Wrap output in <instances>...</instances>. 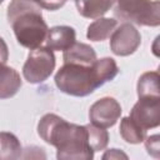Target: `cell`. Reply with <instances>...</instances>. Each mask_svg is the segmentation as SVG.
I'll use <instances>...</instances> for the list:
<instances>
[{
    "label": "cell",
    "instance_id": "cell-1",
    "mask_svg": "<svg viewBox=\"0 0 160 160\" xmlns=\"http://www.w3.org/2000/svg\"><path fill=\"white\" fill-rule=\"evenodd\" d=\"M39 136L56 148L59 160H91L94 150L85 125L68 122L56 114H45L38 124Z\"/></svg>",
    "mask_w": 160,
    "mask_h": 160
},
{
    "label": "cell",
    "instance_id": "cell-2",
    "mask_svg": "<svg viewBox=\"0 0 160 160\" xmlns=\"http://www.w3.org/2000/svg\"><path fill=\"white\" fill-rule=\"evenodd\" d=\"M118 72L116 61L112 58H102L96 59L90 65L64 62L55 74L54 80L61 92L82 98L115 79Z\"/></svg>",
    "mask_w": 160,
    "mask_h": 160
},
{
    "label": "cell",
    "instance_id": "cell-3",
    "mask_svg": "<svg viewBox=\"0 0 160 160\" xmlns=\"http://www.w3.org/2000/svg\"><path fill=\"white\" fill-rule=\"evenodd\" d=\"M6 16L21 46L32 50L45 41L49 28L42 18L41 8L32 0H11Z\"/></svg>",
    "mask_w": 160,
    "mask_h": 160
},
{
    "label": "cell",
    "instance_id": "cell-4",
    "mask_svg": "<svg viewBox=\"0 0 160 160\" xmlns=\"http://www.w3.org/2000/svg\"><path fill=\"white\" fill-rule=\"evenodd\" d=\"M116 18L125 22H134L140 26L160 25L159 0H116L114 9Z\"/></svg>",
    "mask_w": 160,
    "mask_h": 160
},
{
    "label": "cell",
    "instance_id": "cell-5",
    "mask_svg": "<svg viewBox=\"0 0 160 160\" xmlns=\"http://www.w3.org/2000/svg\"><path fill=\"white\" fill-rule=\"evenodd\" d=\"M56 65L54 51L46 46L32 49L22 66L24 79L30 84L44 82L54 71Z\"/></svg>",
    "mask_w": 160,
    "mask_h": 160
},
{
    "label": "cell",
    "instance_id": "cell-6",
    "mask_svg": "<svg viewBox=\"0 0 160 160\" xmlns=\"http://www.w3.org/2000/svg\"><path fill=\"white\" fill-rule=\"evenodd\" d=\"M141 44V35L131 22H122L110 35V49L118 56L134 54Z\"/></svg>",
    "mask_w": 160,
    "mask_h": 160
},
{
    "label": "cell",
    "instance_id": "cell-7",
    "mask_svg": "<svg viewBox=\"0 0 160 160\" xmlns=\"http://www.w3.org/2000/svg\"><path fill=\"white\" fill-rule=\"evenodd\" d=\"M121 105L114 98L105 96L96 100L89 109L90 122L100 128H111L121 115Z\"/></svg>",
    "mask_w": 160,
    "mask_h": 160
},
{
    "label": "cell",
    "instance_id": "cell-8",
    "mask_svg": "<svg viewBox=\"0 0 160 160\" xmlns=\"http://www.w3.org/2000/svg\"><path fill=\"white\" fill-rule=\"evenodd\" d=\"M130 118L144 130L160 125V98H139L130 111Z\"/></svg>",
    "mask_w": 160,
    "mask_h": 160
},
{
    "label": "cell",
    "instance_id": "cell-9",
    "mask_svg": "<svg viewBox=\"0 0 160 160\" xmlns=\"http://www.w3.org/2000/svg\"><path fill=\"white\" fill-rule=\"evenodd\" d=\"M75 41L76 32L74 28L68 25H59L49 29L45 38L46 48L51 49L52 51H64L69 49Z\"/></svg>",
    "mask_w": 160,
    "mask_h": 160
},
{
    "label": "cell",
    "instance_id": "cell-10",
    "mask_svg": "<svg viewBox=\"0 0 160 160\" xmlns=\"http://www.w3.org/2000/svg\"><path fill=\"white\" fill-rule=\"evenodd\" d=\"M20 74L6 64L0 62V99L12 98L21 88Z\"/></svg>",
    "mask_w": 160,
    "mask_h": 160
},
{
    "label": "cell",
    "instance_id": "cell-11",
    "mask_svg": "<svg viewBox=\"0 0 160 160\" xmlns=\"http://www.w3.org/2000/svg\"><path fill=\"white\" fill-rule=\"evenodd\" d=\"M96 52L95 50L84 42H74L69 49L64 50L62 60L64 62H71V64H82V65H90L95 62L96 60Z\"/></svg>",
    "mask_w": 160,
    "mask_h": 160
},
{
    "label": "cell",
    "instance_id": "cell-12",
    "mask_svg": "<svg viewBox=\"0 0 160 160\" xmlns=\"http://www.w3.org/2000/svg\"><path fill=\"white\" fill-rule=\"evenodd\" d=\"M116 0H75L78 12L86 19H98L105 15Z\"/></svg>",
    "mask_w": 160,
    "mask_h": 160
},
{
    "label": "cell",
    "instance_id": "cell-13",
    "mask_svg": "<svg viewBox=\"0 0 160 160\" xmlns=\"http://www.w3.org/2000/svg\"><path fill=\"white\" fill-rule=\"evenodd\" d=\"M118 21L111 18H98L88 26L86 38L91 41H102L108 39L114 29L116 28Z\"/></svg>",
    "mask_w": 160,
    "mask_h": 160
},
{
    "label": "cell",
    "instance_id": "cell-14",
    "mask_svg": "<svg viewBox=\"0 0 160 160\" xmlns=\"http://www.w3.org/2000/svg\"><path fill=\"white\" fill-rule=\"evenodd\" d=\"M22 148L19 139L8 131H0V160H15L21 156Z\"/></svg>",
    "mask_w": 160,
    "mask_h": 160
},
{
    "label": "cell",
    "instance_id": "cell-15",
    "mask_svg": "<svg viewBox=\"0 0 160 160\" xmlns=\"http://www.w3.org/2000/svg\"><path fill=\"white\" fill-rule=\"evenodd\" d=\"M136 90L139 98H160L159 72L158 71L144 72L138 80Z\"/></svg>",
    "mask_w": 160,
    "mask_h": 160
},
{
    "label": "cell",
    "instance_id": "cell-16",
    "mask_svg": "<svg viewBox=\"0 0 160 160\" xmlns=\"http://www.w3.org/2000/svg\"><path fill=\"white\" fill-rule=\"evenodd\" d=\"M120 135L129 144H140L146 138V130L139 126L130 116H125L120 121Z\"/></svg>",
    "mask_w": 160,
    "mask_h": 160
},
{
    "label": "cell",
    "instance_id": "cell-17",
    "mask_svg": "<svg viewBox=\"0 0 160 160\" xmlns=\"http://www.w3.org/2000/svg\"><path fill=\"white\" fill-rule=\"evenodd\" d=\"M88 130V140L91 149L95 151L104 150L109 144V134L104 128L96 126L94 124L85 125Z\"/></svg>",
    "mask_w": 160,
    "mask_h": 160
},
{
    "label": "cell",
    "instance_id": "cell-18",
    "mask_svg": "<svg viewBox=\"0 0 160 160\" xmlns=\"http://www.w3.org/2000/svg\"><path fill=\"white\" fill-rule=\"evenodd\" d=\"M145 141V149L148 151V154L155 159H159L160 156V146H159V135H151L144 139Z\"/></svg>",
    "mask_w": 160,
    "mask_h": 160
},
{
    "label": "cell",
    "instance_id": "cell-19",
    "mask_svg": "<svg viewBox=\"0 0 160 160\" xmlns=\"http://www.w3.org/2000/svg\"><path fill=\"white\" fill-rule=\"evenodd\" d=\"M66 2V0H40L39 1V6L41 9H46V10H58L61 6H64V4Z\"/></svg>",
    "mask_w": 160,
    "mask_h": 160
},
{
    "label": "cell",
    "instance_id": "cell-20",
    "mask_svg": "<svg viewBox=\"0 0 160 160\" xmlns=\"http://www.w3.org/2000/svg\"><path fill=\"white\" fill-rule=\"evenodd\" d=\"M128 159V155L122 151H120L119 149H109L106 150V152L102 155V159L106 160V159Z\"/></svg>",
    "mask_w": 160,
    "mask_h": 160
},
{
    "label": "cell",
    "instance_id": "cell-21",
    "mask_svg": "<svg viewBox=\"0 0 160 160\" xmlns=\"http://www.w3.org/2000/svg\"><path fill=\"white\" fill-rule=\"evenodd\" d=\"M8 59H9V49H8L5 40L0 36V62L6 64Z\"/></svg>",
    "mask_w": 160,
    "mask_h": 160
},
{
    "label": "cell",
    "instance_id": "cell-22",
    "mask_svg": "<svg viewBox=\"0 0 160 160\" xmlns=\"http://www.w3.org/2000/svg\"><path fill=\"white\" fill-rule=\"evenodd\" d=\"M32 1H34V2H36V4H39V1H40V0H32Z\"/></svg>",
    "mask_w": 160,
    "mask_h": 160
},
{
    "label": "cell",
    "instance_id": "cell-23",
    "mask_svg": "<svg viewBox=\"0 0 160 160\" xmlns=\"http://www.w3.org/2000/svg\"><path fill=\"white\" fill-rule=\"evenodd\" d=\"M2 1H4V0H0V4H1V2H2Z\"/></svg>",
    "mask_w": 160,
    "mask_h": 160
}]
</instances>
